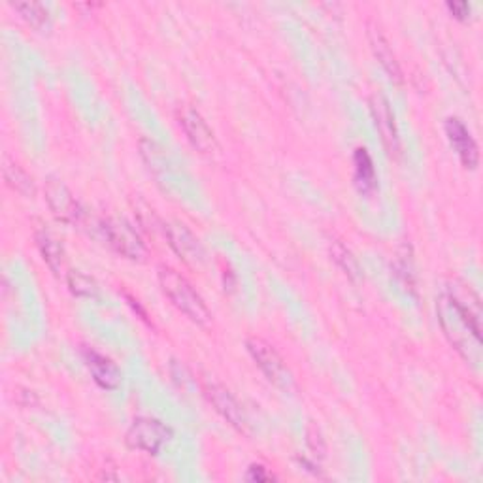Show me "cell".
<instances>
[{"label": "cell", "mask_w": 483, "mask_h": 483, "mask_svg": "<svg viewBox=\"0 0 483 483\" xmlns=\"http://www.w3.org/2000/svg\"><path fill=\"white\" fill-rule=\"evenodd\" d=\"M445 135H448L461 162L467 166V169L474 171L479 162V152H478L476 140L469 133V128L464 127L461 119L450 118L448 121H445Z\"/></svg>", "instance_id": "30bf717a"}, {"label": "cell", "mask_w": 483, "mask_h": 483, "mask_svg": "<svg viewBox=\"0 0 483 483\" xmlns=\"http://www.w3.org/2000/svg\"><path fill=\"white\" fill-rule=\"evenodd\" d=\"M329 251H330L332 261L342 268V272L349 277V280H353V282L361 280V268H359L357 259L353 257V253L342 244V242H338V240L330 242Z\"/></svg>", "instance_id": "ac0fdd59"}, {"label": "cell", "mask_w": 483, "mask_h": 483, "mask_svg": "<svg viewBox=\"0 0 483 483\" xmlns=\"http://www.w3.org/2000/svg\"><path fill=\"white\" fill-rule=\"evenodd\" d=\"M36 244H39V250L42 253V259L46 261V265L55 274H61V270L65 268V250L59 244V240H55L46 231H40L39 234H36Z\"/></svg>", "instance_id": "5bb4252c"}, {"label": "cell", "mask_w": 483, "mask_h": 483, "mask_svg": "<svg viewBox=\"0 0 483 483\" xmlns=\"http://www.w3.org/2000/svg\"><path fill=\"white\" fill-rule=\"evenodd\" d=\"M438 320L452 346L469 363H479L481 347V304L478 294L455 282L450 291L442 294L436 304Z\"/></svg>", "instance_id": "6da1fadb"}, {"label": "cell", "mask_w": 483, "mask_h": 483, "mask_svg": "<svg viewBox=\"0 0 483 483\" xmlns=\"http://www.w3.org/2000/svg\"><path fill=\"white\" fill-rule=\"evenodd\" d=\"M12 8L22 15L23 22H27L36 31L44 32V31H48L51 27L49 12L40 3H32V0H29V3H13Z\"/></svg>", "instance_id": "2e32d148"}, {"label": "cell", "mask_w": 483, "mask_h": 483, "mask_svg": "<svg viewBox=\"0 0 483 483\" xmlns=\"http://www.w3.org/2000/svg\"><path fill=\"white\" fill-rule=\"evenodd\" d=\"M448 10L457 17V20H467V17L470 15L469 3H448Z\"/></svg>", "instance_id": "7402d4cb"}, {"label": "cell", "mask_w": 483, "mask_h": 483, "mask_svg": "<svg viewBox=\"0 0 483 483\" xmlns=\"http://www.w3.org/2000/svg\"><path fill=\"white\" fill-rule=\"evenodd\" d=\"M46 200L49 204V210L59 221L70 223V225H78L83 217V208L78 202V198L74 197V193L66 188V185L59 180H48L46 181Z\"/></svg>", "instance_id": "8992f818"}, {"label": "cell", "mask_w": 483, "mask_h": 483, "mask_svg": "<svg viewBox=\"0 0 483 483\" xmlns=\"http://www.w3.org/2000/svg\"><path fill=\"white\" fill-rule=\"evenodd\" d=\"M172 438V431L154 417H138L128 426L125 442L131 450H138L150 455H157L162 445Z\"/></svg>", "instance_id": "3957f363"}, {"label": "cell", "mask_w": 483, "mask_h": 483, "mask_svg": "<svg viewBox=\"0 0 483 483\" xmlns=\"http://www.w3.org/2000/svg\"><path fill=\"white\" fill-rule=\"evenodd\" d=\"M66 282L70 291L76 296H85V299H92V296H97L99 287L95 284L92 277H89L87 274L80 272V270H70L66 274Z\"/></svg>", "instance_id": "d6986e66"}, {"label": "cell", "mask_w": 483, "mask_h": 483, "mask_svg": "<svg viewBox=\"0 0 483 483\" xmlns=\"http://www.w3.org/2000/svg\"><path fill=\"white\" fill-rule=\"evenodd\" d=\"M368 42H370V48H373L374 57L378 59L382 68L389 74V78H391L395 83H402L400 65L395 57L391 44H389V40L385 39V34L378 27L370 25L368 27Z\"/></svg>", "instance_id": "4fadbf2b"}, {"label": "cell", "mask_w": 483, "mask_h": 483, "mask_svg": "<svg viewBox=\"0 0 483 483\" xmlns=\"http://www.w3.org/2000/svg\"><path fill=\"white\" fill-rule=\"evenodd\" d=\"M353 164H356V181L359 185L361 193H373L376 189V171L373 159H370L368 152L364 147H359L356 150V155H353Z\"/></svg>", "instance_id": "9a60e30c"}, {"label": "cell", "mask_w": 483, "mask_h": 483, "mask_svg": "<svg viewBox=\"0 0 483 483\" xmlns=\"http://www.w3.org/2000/svg\"><path fill=\"white\" fill-rule=\"evenodd\" d=\"M83 361H85V366L89 368L92 380H95L97 385H101L102 389L114 391V389L121 385V370L118 368L114 361H110L108 357L101 356L99 351L85 347Z\"/></svg>", "instance_id": "7c38bea8"}, {"label": "cell", "mask_w": 483, "mask_h": 483, "mask_svg": "<svg viewBox=\"0 0 483 483\" xmlns=\"http://www.w3.org/2000/svg\"><path fill=\"white\" fill-rule=\"evenodd\" d=\"M370 110H373V116H374L376 127L382 135L385 147L389 152L397 155L400 152V138H399V131H397V123H395L391 106H389L385 97L374 95L373 101H370Z\"/></svg>", "instance_id": "8fae6325"}, {"label": "cell", "mask_w": 483, "mask_h": 483, "mask_svg": "<svg viewBox=\"0 0 483 483\" xmlns=\"http://www.w3.org/2000/svg\"><path fill=\"white\" fill-rule=\"evenodd\" d=\"M246 347L250 351L251 359L255 361V364L261 368V373L267 376L268 382H272L274 385L282 387V389H289L293 383L289 368L285 366L284 359L280 353L274 349V346H270L267 340L263 338H248Z\"/></svg>", "instance_id": "277c9868"}, {"label": "cell", "mask_w": 483, "mask_h": 483, "mask_svg": "<svg viewBox=\"0 0 483 483\" xmlns=\"http://www.w3.org/2000/svg\"><path fill=\"white\" fill-rule=\"evenodd\" d=\"M306 436H308V445H310V450L313 452V455L325 457V452H327V450H325V440H323L320 429H315L313 425H310V426H308Z\"/></svg>", "instance_id": "ffe728a7"}, {"label": "cell", "mask_w": 483, "mask_h": 483, "mask_svg": "<svg viewBox=\"0 0 483 483\" xmlns=\"http://www.w3.org/2000/svg\"><path fill=\"white\" fill-rule=\"evenodd\" d=\"M101 231L106 238L108 244L114 248L119 255L133 259V261H138L145 255V248L144 242L138 236V233L128 225L125 219H118V217H110L104 219L101 223Z\"/></svg>", "instance_id": "5b68a950"}, {"label": "cell", "mask_w": 483, "mask_h": 483, "mask_svg": "<svg viewBox=\"0 0 483 483\" xmlns=\"http://www.w3.org/2000/svg\"><path fill=\"white\" fill-rule=\"evenodd\" d=\"M159 284L162 293L169 296V301L197 325H208L212 321V313L204 304L202 296L185 277L171 267L159 268Z\"/></svg>", "instance_id": "7a4b0ae2"}, {"label": "cell", "mask_w": 483, "mask_h": 483, "mask_svg": "<svg viewBox=\"0 0 483 483\" xmlns=\"http://www.w3.org/2000/svg\"><path fill=\"white\" fill-rule=\"evenodd\" d=\"M3 176L4 181L10 189H13L15 193H20L23 197H32L34 195V183L32 178L22 169L20 164L4 159V166H3Z\"/></svg>", "instance_id": "e0dca14e"}, {"label": "cell", "mask_w": 483, "mask_h": 483, "mask_svg": "<svg viewBox=\"0 0 483 483\" xmlns=\"http://www.w3.org/2000/svg\"><path fill=\"white\" fill-rule=\"evenodd\" d=\"M204 395H206V399L223 419L233 425L240 433H248L250 421L246 417V412L242 410L240 402L233 397L227 387H223L215 382H208L206 387H204Z\"/></svg>", "instance_id": "52a82bcc"}, {"label": "cell", "mask_w": 483, "mask_h": 483, "mask_svg": "<svg viewBox=\"0 0 483 483\" xmlns=\"http://www.w3.org/2000/svg\"><path fill=\"white\" fill-rule=\"evenodd\" d=\"M164 234L169 240V246L188 263H202L204 261V248L198 238L181 223H166Z\"/></svg>", "instance_id": "9c48e42d"}, {"label": "cell", "mask_w": 483, "mask_h": 483, "mask_svg": "<svg viewBox=\"0 0 483 483\" xmlns=\"http://www.w3.org/2000/svg\"><path fill=\"white\" fill-rule=\"evenodd\" d=\"M248 479L270 481V479H274V476L270 472H267V469L261 467V464H253V467H250V470H248Z\"/></svg>", "instance_id": "44dd1931"}, {"label": "cell", "mask_w": 483, "mask_h": 483, "mask_svg": "<svg viewBox=\"0 0 483 483\" xmlns=\"http://www.w3.org/2000/svg\"><path fill=\"white\" fill-rule=\"evenodd\" d=\"M180 125L183 128L185 136H188V140L193 144L195 150L206 155H212L217 152V140H215L214 131L206 123V119H204L195 108L191 106L181 108Z\"/></svg>", "instance_id": "ba28073f"}]
</instances>
